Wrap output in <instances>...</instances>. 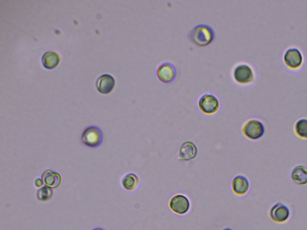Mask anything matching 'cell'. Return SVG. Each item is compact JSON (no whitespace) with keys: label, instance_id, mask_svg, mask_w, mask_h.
Returning <instances> with one entry per match:
<instances>
[{"label":"cell","instance_id":"obj_1","mask_svg":"<svg viewBox=\"0 0 307 230\" xmlns=\"http://www.w3.org/2000/svg\"><path fill=\"white\" fill-rule=\"evenodd\" d=\"M190 39L196 45L205 47L209 45L214 40V30L207 25H199L193 28L189 33Z\"/></svg>","mask_w":307,"mask_h":230},{"label":"cell","instance_id":"obj_2","mask_svg":"<svg viewBox=\"0 0 307 230\" xmlns=\"http://www.w3.org/2000/svg\"><path fill=\"white\" fill-rule=\"evenodd\" d=\"M233 77L236 83L242 85H247L253 82L255 74L250 66L242 63L234 68Z\"/></svg>","mask_w":307,"mask_h":230},{"label":"cell","instance_id":"obj_3","mask_svg":"<svg viewBox=\"0 0 307 230\" xmlns=\"http://www.w3.org/2000/svg\"><path fill=\"white\" fill-rule=\"evenodd\" d=\"M242 132L247 139L251 141H257L264 135L265 126L258 119H249L242 126Z\"/></svg>","mask_w":307,"mask_h":230},{"label":"cell","instance_id":"obj_4","mask_svg":"<svg viewBox=\"0 0 307 230\" xmlns=\"http://www.w3.org/2000/svg\"><path fill=\"white\" fill-rule=\"evenodd\" d=\"M103 133L101 130L95 126L87 128L81 136L82 142L90 148L99 147L103 142Z\"/></svg>","mask_w":307,"mask_h":230},{"label":"cell","instance_id":"obj_5","mask_svg":"<svg viewBox=\"0 0 307 230\" xmlns=\"http://www.w3.org/2000/svg\"><path fill=\"white\" fill-rule=\"evenodd\" d=\"M198 106L202 112L206 115H211L218 111L220 103L215 95L206 94L202 96L199 100Z\"/></svg>","mask_w":307,"mask_h":230},{"label":"cell","instance_id":"obj_6","mask_svg":"<svg viewBox=\"0 0 307 230\" xmlns=\"http://www.w3.org/2000/svg\"><path fill=\"white\" fill-rule=\"evenodd\" d=\"M283 61L289 69L296 71L303 65V55L299 49L290 48L285 51L283 55Z\"/></svg>","mask_w":307,"mask_h":230},{"label":"cell","instance_id":"obj_7","mask_svg":"<svg viewBox=\"0 0 307 230\" xmlns=\"http://www.w3.org/2000/svg\"><path fill=\"white\" fill-rule=\"evenodd\" d=\"M169 205L171 211L178 215L187 214L191 208L189 200L182 194H177L172 197Z\"/></svg>","mask_w":307,"mask_h":230},{"label":"cell","instance_id":"obj_8","mask_svg":"<svg viewBox=\"0 0 307 230\" xmlns=\"http://www.w3.org/2000/svg\"><path fill=\"white\" fill-rule=\"evenodd\" d=\"M157 77L164 83H170L175 80L177 73L175 67L169 63H164L158 67Z\"/></svg>","mask_w":307,"mask_h":230},{"label":"cell","instance_id":"obj_9","mask_svg":"<svg viewBox=\"0 0 307 230\" xmlns=\"http://www.w3.org/2000/svg\"><path fill=\"white\" fill-rule=\"evenodd\" d=\"M291 212L287 206L278 203L272 207L270 215L272 220L277 223H284L290 218Z\"/></svg>","mask_w":307,"mask_h":230},{"label":"cell","instance_id":"obj_10","mask_svg":"<svg viewBox=\"0 0 307 230\" xmlns=\"http://www.w3.org/2000/svg\"><path fill=\"white\" fill-rule=\"evenodd\" d=\"M198 155V148L192 142L187 141L181 145L179 157L182 161H189L194 159Z\"/></svg>","mask_w":307,"mask_h":230},{"label":"cell","instance_id":"obj_11","mask_svg":"<svg viewBox=\"0 0 307 230\" xmlns=\"http://www.w3.org/2000/svg\"><path fill=\"white\" fill-rule=\"evenodd\" d=\"M250 183L247 177L238 175L234 177L232 182V189L233 193L238 196H243L248 193Z\"/></svg>","mask_w":307,"mask_h":230},{"label":"cell","instance_id":"obj_12","mask_svg":"<svg viewBox=\"0 0 307 230\" xmlns=\"http://www.w3.org/2000/svg\"><path fill=\"white\" fill-rule=\"evenodd\" d=\"M115 81L109 75H103L99 77L96 82L98 90L102 94H108L112 91L115 86Z\"/></svg>","mask_w":307,"mask_h":230},{"label":"cell","instance_id":"obj_13","mask_svg":"<svg viewBox=\"0 0 307 230\" xmlns=\"http://www.w3.org/2000/svg\"><path fill=\"white\" fill-rule=\"evenodd\" d=\"M44 185L49 188L55 189L60 186L61 177L59 173L52 170H46L42 176Z\"/></svg>","mask_w":307,"mask_h":230},{"label":"cell","instance_id":"obj_14","mask_svg":"<svg viewBox=\"0 0 307 230\" xmlns=\"http://www.w3.org/2000/svg\"><path fill=\"white\" fill-rule=\"evenodd\" d=\"M291 177L297 185H307V168L302 165L296 166L292 171Z\"/></svg>","mask_w":307,"mask_h":230},{"label":"cell","instance_id":"obj_15","mask_svg":"<svg viewBox=\"0 0 307 230\" xmlns=\"http://www.w3.org/2000/svg\"><path fill=\"white\" fill-rule=\"evenodd\" d=\"M60 61L59 55L53 51L46 52L42 57L44 68L47 69H53L58 65Z\"/></svg>","mask_w":307,"mask_h":230},{"label":"cell","instance_id":"obj_16","mask_svg":"<svg viewBox=\"0 0 307 230\" xmlns=\"http://www.w3.org/2000/svg\"><path fill=\"white\" fill-rule=\"evenodd\" d=\"M139 178L136 174L129 173L125 176L122 180V185L125 190L133 191L136 190L139 185Z\"/></svg>","mask_w":307,"mask_h":230},{"label":"cell","instance_id":"obj_17","mask_svg":"<svg viewBox=\"0 0 307 230\" xmlns=\"http://www.w3.org/2000/svg\"><path fill=\"white\" fill-rule=\"evenodd\" d=\"M296 135L302 139H307V119L301 118L296 122L294 126Z\"/></svg>","mask_w":307,"mask_h":230},{"label":"cell","instance_id":"obj_18","mask_svg":"<svg viewBox=\"0 0 307 230\" xmlns=\"http://www.w3.org/2000/svg\"><path fill=\"white\" fill-rule=\"evenodd\" d=\"M52 195H53V192L46 186L40 188L37 193V199L41 202H46V201L50 200Z\"/></svg>","mask_w":307,"mask_h":230},{"label":"cell","instance_id":"obj_19","mask_svg":"<svg viewBox=\"0 0 307 230\" xmlns=\"http://www.w3.org/2000/svg\"><path fill=\"white\" fill-rule=\"evenodd\" d=\"M44 183L42 179H37L36 181H35V185H36L37 188H42L43 187Z\"/></svg>","mask_w":307,"mask_h":230},{"label":"cell","instance_id":"obj_20","mask_svg":"<svg viewBox=\"0 0 307 230\" xmlns=\"http://www.w3.org/2000/svg\"><path fill=\"white\" fill-rule=\"evenodd\" d=\"M92 230H104L103 229H102V228H96V229H93Z\"/></svg>","mask_w":307,"mask_h":230},{"label":"cell","instance_id":"obj_21","mask_svg":"<svg viewBox=\"0 0 307 230\" xmlns=\"http://www.w3.org/2000/svg\"><path fill=\"white\" fill-rule=\"evenodd\" d=\"M223 230H233L230 229H223Z\"/></svg>","mask_w":307,"mask_h":230}]
</instances>
